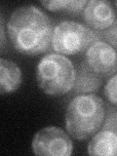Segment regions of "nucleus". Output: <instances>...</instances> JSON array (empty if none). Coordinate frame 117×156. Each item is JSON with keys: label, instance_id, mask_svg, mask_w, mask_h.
<instances>
[{"label": "nucleus", "instance_id": "obj_5", "mask_svg": "<svg viewBox=\"0 0 117 156\" xmlns=\"http://www.w3.org/2000/svg\"><path fill=\"white\" fill-rule=\"evenodd\" d=\"M73 144L65 131L58 127H47L40 130L32 140V151L42 156H69Z\"/></svg>", "mask_w": 117, "mask_h": 156}, {"label": "nucleus", "instance_id": "obj_9", "mask_svg": "<svg viewBox=\"0 0 117 156\" xmlns=\"http://www.w3.org/2000/svg\"><path fill=\"white\" fill-rule=\"evenodd\" d=\"M22 83V71L12 61L0 58V93L6 94L16 91Z\"/></svg>", "mask_w": 117, "mask_h": 156}, {"label": "nucleus", "instance_id": "obj_1", "mask_svg": "<svg viewBox=\"0 0 117 156\" xmlns=\"http://www.w3.org/2000/svg\"><path fill=\"white\" fill-rule=\"evenodd\" d=\"M7 29L14 48L26 55L44 53L52 44L51 20L33 5L17 9L9 20Z\"/></svg>", "mask_w": 117, "mask_h": 156}, {"label": "nucleus", "instance_id": "obj_8", "mask_svg": "<svg viewBox=\"0 0 117 156\" xmlns=\"http://www.w3.org/2000/svg\"><path fill=\"white\" fill-rule=\"evenodd\" d=\"M90 155L117 156V133L104 130L96 134L88 145Z\"/></svg>", "mask_w": 117, "mask_h": 156}, {"label": "nucleus", "instance_id": "obj_6", "mask_svg": "<svg viewBox=\"0 0 117 156\" xmlns=\"http://www.w3.org/2000/svg\"><path fill=\"white\" fill-rule=\"evenodd\" d=\"M87 66L98 74L108 75L117 70V52L105 41L98 40L87 49Z\"/></svg>", "mask_w": 117, "mask_h": 156}, {"label": "nucleus", "instance_id": "obj_11", "mask_svg": "<svg viewBox=\"0 0 117 156\" xmlns=\"http://www.w3.org/2000/svg\"><path fill=\"white\" fill-rule=\"evenodd\" d=\"M88 2L85 0L74 1V0H55V1H42L41 4L49 11H66L69 13H79L84 10Z\"/></svg>", "mask_w": 117, "mask_h": 156}, {"label": "nucleus", "instance_id": "obj_2", "mask_svg": "<svg viewBox=\"0 0 117 156\" xmlns=\"http://www.w3.org/2000/svg\"><path fill=\"white\" fill-rule=\"evenodd\" d=\"M105 104L96 95H80L67 105L66 126L74 139L86 140L97 133L104 123Z\"/></svg>", "mask_w": 117, "mask_h": 156}, {"label": "nucleus", "instance_id": "obj_7", "mask_svg": "<svg viewBox=\"0 0 117 156\" xmlns=\"http://www.w3.org/2000/svg\"><path fill=\"white\" fill-rule=\"evenodd\" d=\"M84 21L94 29H106L115 22V12L108 1L91 0L83 11Z\"/></svg>", "mask_w": 117, "mask_h": 156}, {"label": "nucleus", "instance_id": "obj_10", "mask_svg": "<svg viewBox=\"0 0 117 156\" xmlns=\"http://www.w3.org/2000/svg\"><path fill=\"white\" fill-rule=\"evenodd\" d=\"M101 83V79L89 67L82 66L76 76L74 91L78 93H89L98 90Z\"/></svg>", "mask_w": 117, "mask_h": 156}, {"label": "nucleus", "instance_id": "obj_4", "mask_svg": "<svg viewBox=\"0 0 117 156\" xmlns=\"http://www.w3.org/2000/svg\"><path fill=\"white\" fill-rule=\"evenodd\" d=\"M97 34L83 24L65 21L54 28L52 47L61 55H76L98 41Z\"/></svg>", "mask_w": 117, "mask_h": 156}, {"label": "nucleus", "instance_id": "obj_12", "mask_svg": "<svg viewBox=\"0 0 117 156\" xmlns=\"http://www.w3.org/2000/svg\"><path fill=\"white\" fill-rule=\"evenodd\" d=\"M104 93L107 101L117 106V74L109 78L106 82Z\"/></svg>", "mask_w": 117, "mask_h": 156}, {"label": "nucleus", "instance_id": "obj_13", "mask_svg": "<svg viewBox=\"0 0 117 156\" xmlns=\"http://www.w3.org/2000/svg\"><path fill=\"white\" fill-rule=\"evenodd\" d=\"M101 35L106 43H108L112 47L117 48V21L112 23L110 27L106 28V30L102 32Z\"/></svg>", "mask_w": 117, "mask_h": 156}, {"label": "nucleus", "instance_id": "obj_14", "mask_svg": "<svg viewBox=\"0 0 117 156\" xmlns=\"http://www.w3.org/2000/svg\"><path fill=\"white\" fill-rule=\"evenodd\" d=\"M116 6H117V2H116Z\"/></svg>", "mask_w": 117, "mask_h": 156}, {"label": "nucleus", "instance_id": "obj_3", "mask_svg": "<svg viewBox=\"0 0 117 156\" xmlns=\"http://www.w3.org/2000/svg\"><path fill=\"white\" fill-rule=\"evenodd\" d=\"M39 87L50 96H62L75 84L76 72L70 60L60 54H48L39 62L36 69Z\"/></svg>", "mask_w": 117, "mask_h": 156}]
</instances>
